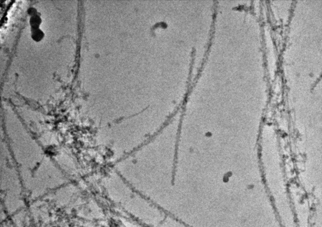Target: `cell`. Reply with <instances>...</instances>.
Segmentation results:
<instances>
[{
    "instance_id": "obj_1",
    "label": "cell",
    "mask_w": 322,
    "mask_h": 227,
    "mask_svg": "<svg viewBox=\"0 0 322 227\" xmlns=\"http://www.w3.org/2000/svg\"><path fill=\"white\" fill-rule=\"evenodd\" d=\"M32 29V37L36 41H40L44 37V33L40 28Z\"/></svg>"
},
{
    "instance_id": "obj_2",
    "label": "cell",
    "mask_w": 322,
    "mask_h": 227,
    "mask_svg": "<svg viewBox=\"0 0 322 227\" xmlns=\"http://www.w3.org/2000/svg\"><path fill=\"white\" fill-rule=\"evenodd\" d=\"M41 22V19L38 15L33 16L30 19V24L31 26L32 29L39 28Z\"/></svg>"
},
{
    "instance_id": "obj_3",
    "label": "cell",
    "mask_w": 322,
    "mask_h": 227,
    "mask_svg": "<svg viewBox=\"0 0 322 227\" xmlns=\"http://www.w3.org/2000/svg\"><path fill=\"white\" fill-rule=\"evenodd\" d=\"M28 12H29V14L32 15V16H33L37 14V10H36L34 8H29V10H28Z\"/></svg>"
}]
</instances>
